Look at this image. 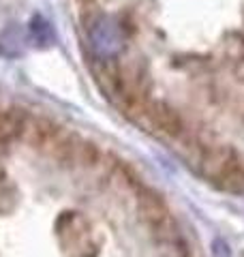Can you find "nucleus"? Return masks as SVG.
Masks as SVG:
<instances>
[{
  "label": "nucleus",
  "instance_id": "7ed1b4c3",
  "mask_svg": "<svg viewBox=\"0 0 244 257\" xmlns=\"http://www.w3.org/2000/svg\"><path fill=\"white\" fill-rule=\"evenodd\" d=\"M64 133L67 131L56 122H52L50 118L26 114L20 140L26 142V146H30L32 150H39V152H45V155L54 157V152L60 146V140L64 138Z\"/></svg>",
  "mask_w": 244,
  "mask_h": 257
},
{
  "label": "nucleus",
  "instance_id": "f03ea898",
  "mask_svg": "<svg viewBox=\"0 0 244 257\" xmlns=\"http://www.w3.org/2000/svg\"><path fill=\"white\" fill-rule=\"evenodd\" d=\"M137 212L144 225H148L152 234H159L161 238L172 236L174 231V216L169 210L167 202L157 191L152 189H140L137 191Z\"/></svg>",
  "mask_w": 244,
  "mask_h": 257
},
{
  "label": "nucleus",
  "instance_id": "f257e3e1",
  "mask_svg": "<svg viewBox=\"0 0 244 257\" xmlns=\"http://www.w3.org/2000/svg\"><path fill=\"white\" fill-rule=\"evenodd\" d=\"M199 172L225 191H244V165L229 146H210L199 159Z\"/></svg>",
  "mask_w": 244,
  "mask_h": 257
}]
</instances>
